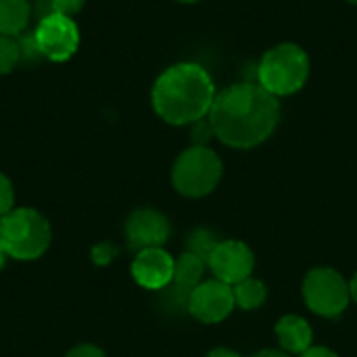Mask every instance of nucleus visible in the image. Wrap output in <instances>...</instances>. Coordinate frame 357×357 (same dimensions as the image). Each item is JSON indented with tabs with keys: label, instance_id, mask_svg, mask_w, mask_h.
<instances>
[{
	"label": "nucleus",
	"instance_id": "nucleus-28",
	"mask_svg": "<svg viewBox=\"0 0 357 357\" xmlns=\"http://www.w3.org/2000/svg\"><path fill=\"white\" fill-rule=\"evenodd\" d=\"M180 2H199V0H180Z\"/></svg>",
	"mask_w": 357,
	"mask_h": 357
},
{
	"label": "nucleus",
	"instance_id": "nucleus-25",
	"mask_svg": "<svg viewBox=\"0 0 357 357\" xmlns=\"http://www.w3.org/2000/svg\"><path fill=\"white\" fill-rule=\"evenodd\" d=\"M251 357H291L287 351H278V349H264V351H259V354H255V356Z\"/></svg>",
	"mask_w": 357,
	"mask_h": 357
},
{
	"label": "nucleus",
	"instance_id": "nucleus-22",
	"mask_svg": "<svg viewBox=\"0 0 357 357\" xmlns=\"http://www.w3.org/2000/svg\"><path fill=\"white\" fill-rule=\"evenodd\" d=\"M65 357H107L105 356V351L102 349H98L96 345H88V343H84V345H77V347H73L69 354Z\"/></svg>",
	"mask_w": 357,
	"mask_h": 357
},
{
	"label": "nucleus",
	"instance_id": "nucleus-24",
	"mask_svg": "<svg viewBox=\"0 0 357 357\" xmlns=\"http://www.w3.org/2000/svg\"><path fill=\"white\" fill-rule=\"evenodd\" d=\"M207 357H241L236 351H232V349H224V347H220V349H213V351H209Z\"/></svg>",
	"mask_w": 357,
	"mask_h": 357
},
{
	"label": "nucleus",
	"instance_id": "nucleus-21",
	"mask_svg": "<svg viewBox=\"0 0 357 357\" xmlns=\"http://www.w3.org/2000/svg\"><path fill=\"white\" fill-rule=\"evenodd\" d=\"M115 255H117V247H113L111 243H100L92 249V261L98 266H107Z\"/></svg>",
	"mask_w": 357,
	"mask_h": 357
},
{
	"label": "nucleus",
	"instance_id": "nucleus-27",
	"mask_svg": "<svg viewBox=\"0 0 357 357\" xmlns=\"http://www.w3.org/2000/svg\"><path fill=\"white\" fill-rule=\"evenodd\" d=\"M6 259H8V255H6V251H4V247H2V243H0V270L4 268Z\"/></svg>",
	"mask_w": 357,
	"mask_h": 357
},
{
	"label": "nucleus",
	"instance_id": "nucleus-19",
	"mask_svg": "<svg viewBox=\"0 0 357 357\" xmlns=\"http://www.w3.org/2000/svg\"><path fill=\"white\" fill-rule=\"evenodd\" d=\"M213 136H215V132H213V126H211L209 119L205 121V117H203V119L192 123V140H195L197 146H207V142Z\"/></svg>",
	"mask_w": 357,
	"mask_h": 357
},
{
	"label": "nucleus",
	"instance_id": "nucleus-5",
	"mask_svg": "<svg viewBox=\"0 0 357 357\" xmlns=\"http://www.w3.org/2000/svg\"><path fill=\"white\" fill-rule=\"evenodd\" d=\"M224 174L222 159L209 146H190L186 149L172 167L174 188L188 197L201 199L215 190Z\"/></svg>",
	"mask_w": 357,
	"mask_h": 357
},
{
	"label": "nucleus",
	"instance_id": "nucleus-8",
	"mask_svg": "<svg viewBox=\"0 0 357 357\" xmlns=\"http://www.w3.org/2000/svg\"><path fill=\"white\" fill-rule=\"evenodd\" d=\"M234 307L236 303L232 287L218 278L203 280L199 287L190 291L188 297V314L203 324H218L226 320Z\"/></svg>",
	"mask_w": 357,
	"mask_h": 357
},
{
	"label": "nucleus",
	"instance_id": "nucleus-11",
	"mask_svg": "<svg viewBox=\"0 0 357 357\" xmlns=\"http://www.w3.org/2000/svg\"><path fill=\"white\" fill-rule=\"evenodd\" d=\"M174 264L176 259L163 247L144 249L132 261V276L146 291H163L174 280Z\"/></svg>",
	"mask_w": 357,
	"mask_h": 357
},
{
	"label": "nucleus",
	"instance_id": "nucleus-29",
	"mask_svg": "<svg viewBox=\"0 0 357 357\" xmlns=\"http://www.w3.org/2000/svg\"><path fill=\"white\" fill-rule=\"evenodd\" d=\"M349 2H351V4H357V0H349Z\"/></svg>",
	"mask_w": 357,
	"mask_h": 357
},
{
	"label": "nucleus",
	"instance_id": "nucleus-23",
	"mask_svg": "<svg viewBox=\"0 0 357 357\" xmlns=\"http://www.w3.org/2000/svg\"><path fill=\"white\" fill-rule=\"evenodd\" d=\"M299 357H339L333 349L328 347H310L307 351H303Z\"/></svg>",
	"mask_w": 357,
	"mask_h": 357
},
{
	"label": "nucleus",
	"instance_id": "nucleus-3",
	"mask_svg": "<svg viewBox=\"0 0 357 357\" xmlns=\"http://www.w3.org/2000/svg\"><path fill=\"white\" fill-rule=\"evenodd\" d=\"M50 224L31 207H15L0 220V243L8 257L17 261H33L50 247Z\"/></svg>",
	"mask_w": 357,
	"mask_h": 357
},
{
	"label": "nucleus",
	"instance_id": "nucleus-13",
	"mask_svg": "<svg viewBox=\"0 0 357 357\" xmlns=\"http://www.w3.org/2000/svg\"><path fill=\"white\" fill-rule=\"evenodd\" d=\"M29 23L27 0H0V36L17 38Z\"/></svg>",
	"mask_w": 357,
	"mask_h": 357
},
{
	"label": "nucleus",
	"instance_id": "nucleus-6",
	"mask_svg": "<svg viewBox=\"0 0 357 357\" xmlns=\"http://www.w3.org/2000/svg\"><path fill=\"white\" fill-rule=\"evenodd\" d=\"M303 301L314 314L337 318L351 301L349 282L333 268H314L303 280Z\"/></svg>",
	"mask_w": 357,
	"mask_h": 357
},
{
	"label": "nucleus",
	"instance_id": "nucleus-10",
	"mask_svg": "<svg viewBox=\"0 0 357 357\" xmlns=\"http://www.w3.org/2000/svg\"><path fill=\"white\" fill-rule=\"evenodd\" d=\"M172 234L169 220L157 209H136L126 222V238L134 251L163 247Z\"/></svg>",
	"mask_w": 357,
	"mask_h": 357
},
{
	"label": "nucleus",
	"instance_id": "nucleus-16",
	"mask_svg": "<svg viewBox=\"0 0 357 357\" xmlns=\"http://www.w3.org/2000/svg\"><path fill=\"white\" fill-rule=\"evenodd\" d=\"M220 243H222V241L215 236V232H211V230H207V228H197V230H192V232L188 234V238H186V251L199 255V257L205 259V261H209L211 253L215 251V247H218Z\"/></svg>",
	"mask_w": 357,
	"mask_h": 357
},
{
	"label": "nucleus",
	"instance_id": "nucleus-20",
	"mask_svg": "<svg viewBox=\"0 0 357 357\" xmlns=\"http://www.w3.org/2000/svg\"><path fill=\"white\" fill-rule=\"evenodd\" d=\"M84 2L86 0H50V6H52V13L73 17L84 8Z\"/></svg>",
	"mask_w": 357,
	"mask_h": 357
},
{
	"label": "nucleus",
	"instance_id": "nucleus-26",
	"mask_svg": "<svg viewBox=\"0 0 357 357\" xmlns=\"http://www.w3.org/2000/svg\"><path fill=\"white\" fill-rule=\"evenodd\" d=\"M349 295H351V299L357 303V274L351 278V282H349Z\"/></svg>",
	"mask_w": 357,
	"mask_h": 357
},
{
	"label": "nucleus",
	"instance_id": "nucleus-18",
	"mask_svg": "<svg viewBox=\"0 0 357 357\" xmlns=\"http://www.w3.org/2000/svg\"><path fill=\"white\" fill-rule=\"evenodd\" d=\"M15 209V188L10 180L0 174V220Z\"/></svg>",
	"mask_w": 357,
	"mask_h": 357
},
{
	"label": "nucleus",
	"instance_id": "nucleus-17",
	"mask_svg": "<svg viewBox=\"0 0 357 357\" xmlns=\"http://www.w3.org/2000/svg\"><path fill=\"white\" fill-rule=\"evenodd\" d=\"M21 59L23 56H21L19 40L13 36H0V75L10 73Z\"/></svg>",
	"mask_w": 357,
	"mask_h": 357
},
{
	"label": "nucleus",
	"instance_id": "nucleus-2",
	"mask_svg": "<svg viewBox=\"0 0 357 357\" xmlns=\"http://www.w3.org/2000/svg\"><path fill=\"white\" fill-rule=\"evenodd\" d=\"M151 98L155 113L163 121L186 126L209 115L215 100V86L205 67L178 63L157 77Z\"/></svg>",
	"mask_w": 357,
	"mask_h": 357
},
{
	"label": "nucleus",
	"instance_id": "nucleus-9",
	"mask_svg": "<svg viewBox=\"0 0 357 357\" xmlns=\"http://www.w3.org/2000/svg\"><path fill=\"white\" fill-rule=\"evenodd\" d=\"M207 268L213 276L230 287L249 278L255 268V255L243 241H222L211 253Z\"/></svg>",
	"mask_w": 357,
	"mask_h": 357
},
{
	"label": "nucleus",
	"instance_id": "nucleus-1",
	"mask_svg": "<svg viewBox=\"0 0 357 357\" xmlns=\"http://www.w3.org/2000/svg\"><path fill=\"white\" fill-rule=\"evenodd\" d=\"M209 121L215 138L226 146L253 149L274 134L280 121V102L259 84H234L215 94Z\"/></svg>",
	"mask_w": 357,
	"mask_h": 357
},
{
	"label": "nucleus",
	"instance_id": "nucleus-15",
	"mask_svg": "<svg viewBox=\"0 0 357 357\" xmlns=\"http://www.w3.org/2000/svg\"><path fill=\"white\" fill-rule=\"evenodd\" d=\"M232 293H234V303L236 307L245 310V312H253V310H259L264 303H266V297H268V289L261 280L249 276L245 280H241L238 284L232 287Z\"/></svg>",
	"mask_w": 357,
	"mask_h": 357
},
{
	"label": "nucleus",
	"instance_id": "nucleus-4",
	"mask_svg": "<svg viewBox=\"0 0 357 357\" xmlns=\"http://www.w3.org/2000/svg\"><path fill=\"white\" fill-rule=\"evenodd\" d=\"M307 75H310L307 52L291 42L270 48L257 67L259 86L274 96H289L299 92L305 86Z\"/></svg>",
	"mask_w": 357,
	"mask_h": 357
},
{
	"label": "nucleus",
	"instance_id": "nucleus-7",
	"mask_svg": "<svg viewBox=\"0 0 357 357\" xmlns=\"http://www.w3.org/2000/svg\"><path fill=\"white\" fill-rule=\"evenodd\" d=\"M40 54L48 61L63 63L69 61L79 46V29L73 17L59 13L46 15L33 31Z\"/></svg>",
	"mask_w": 357,
	"mask_h": 357
},
{
	"label": "nucleus",
	"instance_id": "nucleus-12",
	"mask_svg": "<svg viewBox=\"0 0 357 357\" xmlns=\"http://www.w3.org/2000/svg\"><path fill=\"white\" fill-rule=\"evenodd\" d=\"M276 339L282 347V351H287L289 356L291 354H297L301 356L303 351H307L314 343V331L312 326L307 324L305 318L301 316H284L278 320L276 324Z\"/></svg>",
	"mask_w": 357,
	"mask_h": 357
},
{
	"label": "nucleus",
	"instance_id": "nucleus-14",
	"mask_svg": "<svg viewBox=\"0 0 357 357\" xmlns=\"http://www.w3.org/2000/svg\"><path fill=\"white\" fill-rule=\"evenodd\" d=\"M205 268H207V261L201 259L199 255L195 253H188L184 251L176 264H174V280L176 284L184 287V289H195L203 282V274H205Z\"/></svg>",
	"mask_w": 357,
	"mask_h": 357
}]
</instances>
